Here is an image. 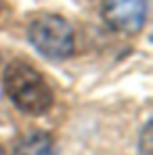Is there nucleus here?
<instances>
[{
  "label": "nucleus",
  "mask_w": 153,
  "mask_h": 155,
  "mask_svg": "<svg viewBox=\"0 0 153 155\" xmlns=\"http://www.w3.org/2000/svg\"><path fill=\"white\" fill-rule=\"evenodd\" d=\"M4 90L15 107L40 115L52 105V90L44 76L23 61H11L4 69Z\"/></svg>",
  "instance_id": "1"
},
{
  "label": "nucleus",
  "mask_w": 153,
  "mask_h": 155,
  "mask_svg": "<svg viewBox=\"0 0 153 155\" xmlns=\"http://www.w3.org/2000/svg\"><path fill=\"white\" fill-rule=\"evenodd\" d=\"M32 46L51 61L67 59L74 52V29L69 21L55 13H40L27 25Z\"/></svg>",
  "instance_id": "2"
},
{
  "label": "nucleus",
  "mask_w": 153,
  "mask_h": 155,
  "mask_svg": "<svg viewBox=\"0 0 153 155\" xmlns=\"http://www.w3.org/2000/svg\"><path fill=\"white\" fill-rule=\"evenodd\" d=\"M147 0H103L105 23L120 34H136L147 21Z\"/></svg>",
  "instance_id": "3"
},
{
  "label": "nucleus",
  "mask_w": 153,
  "mask_h": 155,
  "mask_svg": "<svg viewBox=\"0 0 153 155\" xmlns=\"http://www.w3.org/2000/svg\"><path fill=\"white\" fill-rule=\"evenodd\" d=\"M15 155H55L52 136L44 130H29L17 140Z\"/></svg>",
  "instance_id": "4"
},
{
  "label": "nucleus",
  "mask_w": 153,
  "mask_h": 155,
  "mask_svg": "<svg viewBox=\"0 0 153 155\" xmlns=\"http://www.w3.org/2000/svg\"><path fill=\"white\" fill-rule=\"evenodd\" d=\"M149 138H151V124H147L145 126V130H143V136H141V151H143V155H149L151 153V143H149Z\"/></svg>",
  "instance_id": "5"
},
{
  "label": "nucleus",
  "mask_w": 153,
  "mask_h": 155,
  "mask_svg": "<svg viewBox=\"0 0 153 155\" xmlns=\"http://www.w3.org/2000/svg\"><path fill=\"white\" fill-rule=\"evenodd\" d=\"M0 155H6V153H4V151H2V149H0Z\"/></svg>",
  "instance_id": "6"
},
{
  "label": "nucleus",
  "mask_w": 153,
  "mask_h": 155,
  "mask_svg": "<svg viewBox=\"0 0 153 155\" xmlns=\"http://www.w3.org/2000/svg\"><path fill=\"white\" fill-rule=\"evenodd\" d=\"M0 8H2V4H0Z\"/></svg>",
  "instance_id": "7"
}]
</instances>
